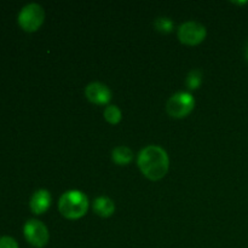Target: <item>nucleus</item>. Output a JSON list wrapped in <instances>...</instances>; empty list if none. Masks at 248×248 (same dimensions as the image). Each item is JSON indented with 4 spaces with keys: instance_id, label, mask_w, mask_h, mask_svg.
Listing matches in <instances>:
<instances>
[{
    "instance_id": "nucleus-1",
    "label": "nucleus",
    "mask_w": 248,
    "mask_h": 248,
    "mask_svg": "<svg viewBox=\"0 0 248 248\" xmlns=\"http://www.w3.org/2000/svg\"><path fill=\"white\" fill-rule=\"evenodd\" d=\"M137 164L142 173L150 181H160L169 172L170 159L166 150L159 145H148L138 154Z\"/></svg>"
},
{
    "instance_id": "nucleus-2",
    "label": "nucleus",
    "mask_w": 248,
    "mask_h": 248,
    "mask_svg": "<svg viewBox=\"0 0 248 248\" xmlns=\"http://www.w3.org/2000/svg\"><path fill=\"white\" fill-rule=\"evenodd\" d=\"M58 210L67 219H79L84 217L89 210V199L82 191H65L60 199Z\"/></svg>"
},
{
    "instance_id": "nucleus-3",
    "label": "nucleus",
    "mask_w": 248,
    "mask_h": 248,
    "mask_svg": "<svg viewBox=\"0 0 248 248\" xmlns=\"http://www.w3.org/2000/svg\"><path fill=\"white\" fill-rule=\"evenodd\" d=\"M195 107V99L189 92H177L169 99L166 110L169 115L176 119H183L188 116Z\"/></svg>"
},
{
    "instance_id": "nucleus-4",
    "label": "nucleus",
    "mask_w": 248,
    "mask_h": 248,
    "mask_svg": "<svg viewBox=\"0 0 248 248\" xmlns=\"http://www.w3.org/2000/svg\"><path fill=\"white\" fill-rule=\"evenodd\" d=\"M45 19V11L39 4H28L18 15V23L23 31L33 33L41 27Z\"/></svg>"
},
{
    "instance_id": "nucleus-5",
    "label": "nucleus",
    "mask_w": 248,
    "mask_h": 248,
    "mask_svg": "<svg viewBox=\"0 0 248 248\" xmlns=\"http://www.w3.org/2000/svg\"><path fill=\"white\" fill-rule=\"evenodd\" d=\"M23 234L27 241L36 248L45 247L50 240V234L46 225L36 219H31L24 224Z\"/></svg>"
},
{
    "instance_id": "nucleus-6",
    "label": "nucleus",
    "mask_w": 248,
    "mask_h": 248,
    "mask_svg": "<svg viewBox=\"0 0 248 248\" xmlns=\"http://www.w3.org/2000/svg\"><path fill=\"white\" fill-rule=\"evenodd\" d=\"M207 31L201 23L189 21L182 24L178 29V39L181 43L189 46H195L205 40Z\"/></svg>"
},
{
    "instance_id": "nucleus-7",
    "label": "nucleus",
    "mask_w": 248,
    "mask_h": 248,
    "mask_svg": "<svg viewBox=\"0 0 248 248\" xmlns=\"http://www.w3.org/2000/svg\"><path fill=\"white\" fill-rule=\"evenodd\" d=\"M85 96L91 103L103 106L110 102L111 92L108 86L102 82H91L85 89Z\"/></svg>"
},
{
    "instance_id": "nucleus-8",
    "label": "nucleus",
    "mask_w": 248,
    "mask_h": 248,
    "mask_svg": "<svg viewBox=\"0 0 248 248\" xmlns=\"http://www.w3.org/2000/svg\"><path fill=\"white\" fill-rule=\"evenodd\" d=\"M51 202H52L51 194L45 189H40L33 194L29 206L34 215H44L50 208Z\"/></svg>"
},
{
    "instance_id": "nucleus-9",
    "label": "nucleus",
    "mask_w": 248,
    "mask_h": 248,
    "mask_svg": "<svg viewBox=\"0 0 248 248\" xmlns=\"http://www.w3.org/2000/svg\"><path fill=\"white\" fill-rule=\"evenodd\" d=\"M92 207H93V211L96 215L103 218L110 217L115 212V203H114V201L111 199L107 198V196H99V198H97L93 201Z\"/></svg>"
},
{
    "instance_id": "nucleus-10",
    "label": "nucleus",
    "mask_w": 248,
    "mask_h": 248,
    "mask_svg": "<svg viewBox=\"0 0 248 248\" xmlns=\"http://www.w3.org/2000/svg\"><path fill=\"white\" fill-rule=\"evenodd\" d=\"M111 159H113V161L116 165L126 166V165L131 164V161L133 160V153L130 148L125 147V145H120V147H116L113 150V153H111Z\"/></svg>"
},
{
    "instance_id": "nucleus-11",
    "label": "nucleus",
    "mask_w": 248,
    "mask_h": 248,
    "mask_svg": "<svg viewBox=\"0 0 248 248\" xmlns=\"http://www.w3.org/2000/svg\"><path fill=\"white\" fill-rule=\"evenodd\" d=\"M103 114L104 119L111 125H116L121 121V110L116 106H108Z\"/></svg>"
},
{
    "instance_id": "nucleus-12",
    "label": "nucleus",
    "mask_w": 248,
    "mask_h": 248,
    "mask_svg": "<svg viewBox=\"0 0 248 248\" xmlns=\"http://www.w3.org/2000/svg\"><path fill=\"white\" fill-rule=\"evenodd\" d=\"M202 82V73L198 69L191 70L186 77V86L189 90H196Z\"/></svg>"
},
{
    "instance_id": "nucleus-13",
    "label": "nucleus",
    "mask_w": 248,
    "mask_h": 248,
    "mask_svg": "<svg viewBox=\"0 0 248 248\" xmlns=\"http://www.w3.org/2000/svg\"><path fill=\"white\" fill-rule=\"evenodd\" d=\"M154 27L156 28L157 31H160V33L167 34L171 33L174 24L173 22L170 18H167V17H160V18H157L156 21L154 22Z\"/></svg>"
},
{
    "instance_id": "nucleus-14",
    "label": "nucleus",
    "mask_w": 248,
    "mask_h": 248,
    "mask_svg": "<svg viewBox=\"0 0 248 248\" xmlns=\"http://www.w3.org/2000/svg\"><path fill=\"white\" fill-rule=\"evenodd\" d=\"M0 248H18L16 240L11 236L0 237Z\"/></svg>"
},
{
    "instance_id": "nucleus-15",
    "label": "nucleus",
    "mask_w": 248,
    "mask_h": 248,
    "mask_svg": "<svg viewBox=\"0 0 248 248\" xmlns=\"http://www.w3.org/2000/svg\"><path fill=\"white\" fill-rule=\"evenodd\" d=\"M246 57H247V60H248V46H247V50H246Z\"/></svg>"
}]
</instances>
